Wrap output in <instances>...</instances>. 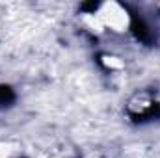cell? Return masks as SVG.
<instances>
[{
  "label": "cell",
  "instance_id": "1",
  "mask_svg": "<svg viewBox=\"0 0 160 158\" xmlns=\"http://www.w3.org/2000/svg\"><path fill=\"white\" fill-rule=\"evenodd\" d=\"M9 101H13V93L9 87L6 86H0V104H8Z\"/></svg>",
  "mask_w": 160,
  "mask_h": 158
}]
</instances>
